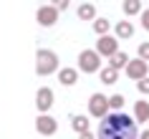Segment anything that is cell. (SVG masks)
<instances>
[{
  "label": "cell",
  "mask_w": 149,
  "mask_h": 139,
  "mask_svg": "<svg viewBox=\"0 0 149 139\" xmlns=\"http://www.w3.org/2000/svg\"><path fill=\"white\" fill-rule=\"evenodd\" d=\"M91 23H94V33H96V36H109V28H111V23L106 20V18H94Z\"/></svg>",
  "instance_id": "obj_15"
},
{
  "label": "cell",
  "mask_w": 149,
  "mask_h": 139,
  "mask_svg": "<svg viewBox=\"0 0 149 139\" xmlns=\"http://www.w3.org/2000/svg\"><path fill=\"white\" fill-rule=\"evenodd\" d=\"M58 81L63 86H73L79 81V68H61L58 71Z\"/></svg>",
  "instance_id": "obj_11"
},
{
  "label": "cell",
  "mask_w": 149,
  "mask_h": 139,
  "mask_svg": "<svg viewBox=\"0 0 149 139\" xmlns=\"http://www.w3.org/2000/svg\"><path fill=\"white\" fill-rule=\"evenodd\" d=\"M58 71V56L51 48H38L36 53V73L38 76H51Z\"/></svg>",
  "instance_id": "obj_2"
},
{
  "label": "cell",
  "mask_w": 149,
  "mask_h": 139,
  "mask_svg": "<svg viewBox=\"0 0 149 139\" xmlns=\"http://www.w3.org/2000/svg\"><path fill=\"white\" fill-rule=\"evenodd\" d=\"M124 13L129 18L139 15V13H141V0H124Z\"/></svg>",
  "instance_id": "obj_17"
},
{
  "label": "cell",
  "mask_w": 149,
  "mask_h": 139,
  "mask_svg": "<svg viewBox=\"0 0 149 139\" xmlns=\"http://www.w3.org/2000/svg\"><path fill=\"white\" fill-rule=\"evenodd\" d=\"M94 51L101 58H111L114 53H119V38H114V36H99Z\"/></svg>",
  "instance_id": "obj_4"
},
{
  "label": "cell",
  "mask_w": 149,
  "mask_h": 139,
  "mask_svg": "<svg viewBox=\"0 0 149 139\" xmlns=\"http://www.w3.org/2000/svg\"><path fill=\"white\" fill-rule=\"evenodd\" d=\"M134 122H149V101H136L134 104Z\"/></svg>",
  "instance_id": "obj_12"
},
{
  "label": "cell",
  "mask_w": 149,
  "mask_h": 139,
  "mask_svg": "<svg viewBox=\"0 0 149 139\" xmlns=\"http://www.w3.org/2000/svg\"><path fill=\"white\" fill-rule=\"evenodd\" d=\"M116 78H119V71H116V68H111V66H106V68L101 71V81H104L106 86L116 84Z\"/></svg>",
  "instance_id": "obj_18"
},
{
  "label": "cell",
  "mask_w": 149,
  "mask_h": 139,
  "mask_svg": "<svg viewBox=\"0 0 149 139\" xmlns=\"http://www.w3.org/2000/svg\"><path fill=\"white\" fill-rule=\"evenodd\" d=\"M141 139H149V129H144V131H141Z\"/></svg>",
  "instance_id": "obj_25"
},
{
  "label": "cell",
  "mask_w": 149,
  "mask_h": 139,
  "mask_svg": "<svg viewBox=\"0 0 149 139\" xmlns=\"http://www.w3.org/2000/svg\"><path fill=\"white\" fill-rule=\"evenodd\" d=\"M141 28H144V31H149V8L141 10Z\"/></svg>",
  "instance_id": "obj_23"
},
{
  "label": "cell",
  "mask_w": 149,
  "mask_h": 139,
  "mask_svg": "<svg viewBox=\"0 0 149 139\" xmlns=\"http://www.w3.org/2000/svg\"><path fill=\"white\" fill-rule=\"evenodd\" d=\"M147 73H149L147 61H141V58H129V63H126V76L129 78L141 81V78H147Z\"/></svg>",
  "instance_id": "obj_6"
},
{
  "label": "cell",
  "mask_w": 149,
  "mask_h": 139,
  "mask_svg": "<svg viewBox=\"0 0 149 139\" xmlns=\"http://www.w3.org/2000/svg\"><path fill=\"white\" fill-rule=\"evenodd\" d=\"M79 139H94V134L91 131H84V134H79Z\"/></svg>",
  "instance_id": "obj_24"
},
{
  "label": "cell",
  "mask_w": 149,
  "mask_h": 139,
  "mask_svg": "<svg viewBox=\"0 0 149 139\" xmlns=\"http://www.w3.org/2000/svg\"><path fill=\"white\" fill-rule=\"evenodd\" d=\"M136 91H139V94H149V78L136 81Z\"/></svg>",
  "instance_id": "obj_22"
},
{
  "label": "cell",
  "mask_w": 149,
  "mask_h": 139,
  "mask_svg": "<svg viewBox=\"0 0 149 139\" xmlns=\"http://www.w3.org/2000/svg\"><path fill=\"white\" fill-rule=\"evenodd\" d=\"M71 129L76 131V134L88 131V119H86V116H71Z\"/></svg>",
  "instance_id": "obj_14"
},
{
  "label": "cell",
  "mask_w": 149,
  "mask_h": 139,
  "mask_svg": "<svg viewBox=\"0 0 149 139\" xmlns=\"http://www.w3.org/2000/svg\"><path fill=\"white\" fill-rule=\"evenodd\" d=\"M36 20H38V25H43V28H51V25H56V20H58V10H56L53 5H40V8L36 10Z\"/></svg>",
  "instance_id": "obj_8"
},
{
  "label": "cell",
  "mask_w": 149,
  "mask_h": 139,
  "mask_svg": "<svg viewBox=\"0 0 149 139\" xmlns=\"http://www.w3.org/2000/svg\"><path fill=\"white\" fill-rule=\"evenodd\" d=\"M124 94H114V96H109V111H119V109L124 106Z\"/></svg>",
  "instance_id": "obj_19"
},
{
  "label": "cell",
  "mask_w": 149,
  "mask_h": 139,
  "mask_svg": "<svg viewBox=\"0 0 149 139\" xmlns=\"http://www.w3.org/2000/svg\"><path fill=\"white\" fill-rule=\"evenodd\" d=\"M88 114L96 116V119L101 122L104 116L109 114V96H104V94H94V96L88 99Z\"/></svg>",
  "instance_id": "obj_5"
},
{
  "label": "cell",
  "mask_w": 149,
  "mask_h": 139,
  "mask_svg": "<svg viewBox=\"0 0 149 139\" xmlns=\"http://www.w3.org/2000/svg\"><path fill=\"white\" fill-rule=\"evenodd\" d=\"M76 15H79L81 20H94V18H96V8H94V3H81L79 8H76Z\"/></svg>",
  "instance_id": "obj_13"
},
{
  "label": "cell",
  "mask_w": 149,
  "mask_h": 139,
  "mask_svg": "<svg viewBox=\"0 0 149 139\" xmlns=\"http://www.w3.org/2000/svg\"><path fill=\"white\" fill-rule=\"evenodd\" d=\"M36 131L43 134V137H53L56 131H58V122H56L53 116H48V114H38V119H36Z\"/></svg>",
  "instance_id": "obj_7"
},
{
  "label": "cell",
  "mask_w": 149,
  "mask_h": 139,
  "mask_svg": "<svg viewBox=\"0 0 149 139\" xmlns=\"http://www.w3.org/2000/svg\"><path fill=\"white\" fill-rule=\"evenodd\" d=\"M136 122L134 116H126L124 111H109L99 122L96 139H136Z\"/></svg>",
  "instance_id": "obj_1"
},
{
  "label": "cell",
  "mask_w": 149,
  "mask_h": 139,
  "mask_svg": "<svg viewBox=\"0 0 149 139\" xmlns=\"http://www.w3.org/2000/svg\"><path fill=\"white\" fill-rule=\"evenodd\" d=\"M136 53H139V58L141 61H149V41H144L139 48H136Z\"/></svg>",
  "instance_id": "obj_20"
},
{
  "label": "cell",
  "mask_w": 149,
  "mask_h": 139,
  "mask_svg": "<svg viewBox=\"0 0 149 139\" xmlns=\"http://www.w3.org/2000/svg\"><path fill=\"white\" fill-rule=\"evenodd\" d=\"M79 68L84 71V73H96V71L101 68V56L96 53L94 48L81 51L79 53Z\"/></svg>",
  "instance_id": "obj_3"
},
{
  "label": "cell",
  "mask_w": 149,
  "mask_h": 139,
  "mask_svg": "<svg viewBox=\"0 0 149 139\" xmlns=\"http://www.w3.org/2000/svg\"><path fill=\"white\" fill-rule=\"evenodd\" d=\"M36 106H38L40 114H46L48 109L53 106V91L48 89V86H40L38 94H36Z\"/></svg>",
  "instance_id": "obj_9"
},
{
  "label": "cell",
  "mask_w": 149,
  "mask_h": 139,
  "mask_svg": "<svg viewBox=\"0 0 149 139\" xmlns=\"http://www.w3.org/2000/svg\"><path fill=\"white\" fill-rule=\"evenodd\" d=\"M126 63H129V56H126V53H114V56H111V58H109V66H111V68H126Z\"/></svg>",
  "instance_id": "obj_16"
},
{
  "label": "cell",
  "mask_w": 149,
  "mask_h": 139,
  "mask_svg": "<svg viewBox=\"0 0 149 139\" xmlns=\"http://www.w3.org/2000/svg\"><path fill=\"white\" fill-rule=\"evenodd\" d=\"M51 5H53V8L58 10V13H63V10H66V8L71 5V0H51Z\"/></svg>",
  "instance_id": "obj_21"
},
{
  "label": "cell",
  "mask_w": 149,
  "mask_h": 139,
  "mask_svg": "<svg viewBox=\"0 0 149 139\" xmlns=\"http://www.w3.org/2000/svg\"><path fill=\"white\" fill-rule=\"evenodd\" d=\"M134 36V25L129 23V20H119L116 25H114V38H132Z\"/></svg>",
  "instance_id": "obj_10"
}]
</instances>
